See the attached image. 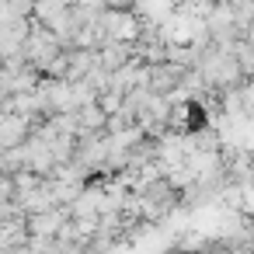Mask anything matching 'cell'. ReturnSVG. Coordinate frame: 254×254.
<instances>
[{"label":"cell","instance_id":"1","mask_svg":"<svg viewBox=\"0 0 254 254\" xmlns=\"http://www.w3.org/2000/svg\"><path fill=\"white\" fill-rule=\"evenodd\" d=\"M60 53H63L60 39H56L46 25L32 21V25H28V35H25V46H21V60H25V63L42 77V73L49 70V63H53Z\"/></svg>","mask_w":254,"mask_h":254},{"label":"cell","instance_id":"2","mask_svg":"<svg viewBox=\"0 0 254 254\" xmlns=\"http://www.w3.org/2000/svg\"><path fill=\"white\" fill-rule=\"evenodd\" d=\"M98 28H101L105 42H136V39L146 32V25L139 21L136 11H112V7L101 11Z\"/></svg>","mask_w":254,"mask_h":254},{"label":"cell","instance_id":"3","mask_svg":"<svg viewBox=\"0 0 254 254\" xmlns=\"http://www.w3.org/2000/svg\"><path fill=\"white\" fill-rule=\"evenodd\" d=\"M28 136H32V122H28L25 115H18L11 105L0 108V146H4V150H14V146H21Z\"/></svg>","mask_w":254,"mask_h":254},{"label":"cell","instance_id":"4","mask_svg":"<svg viewBox=\"0 0 254 254\" xmlns=\"http://www.w3.org/2000/svg\"><path fill=\"white\" fill-rule=\"evenodd\" d=\"M60 4H66V7H73V4H77V0H60Z\"/></svg>","mask_w":254,"mask_h":254}]
</instances>
